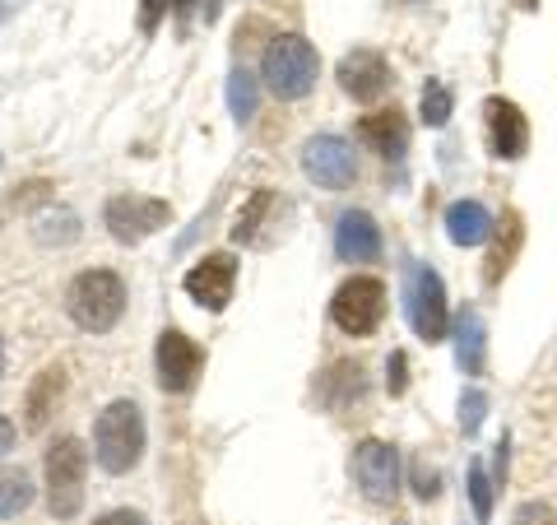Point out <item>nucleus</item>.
Listing matches in <instances>:
<instances>
[{"label":"nucleus","mask_w":557,"mask_h":525,"mask_svg":"<svg viewBox=\"0 0 557 525\" xmlns=\"http://www.w3.org/2000/svg\"><path fill=\"white\" fill-rule=\"evenodd\" d=\"M354 479L368 502L391 506L399 493V451L391 442H381V437H362L354 447Z\"/></svg>","instance_id":"obj_7"},{"label":"nucleus","mask_w":557,"mask_h":525,"mask_svg":"<svg viewBox=\"0 0 557 525\" xmlns=\"http://www.w3.org/2000/svg\"><path fill=\"white\" fill-rule=\"evenodd\" d=\"M516 5H520V10H539V0H516Z\"/></svg>","instance_id":"obj_35"},{"label":"nucleus","mask_w":557,"mask_h":525,"mask_svg":"<svg viewBox=\"0 0 557 525\" xmlns=\"http://www.w3.org/2000/svg\"><path fill=\"white\" fill-rule=\"evenodd\" d=\"M302 172L325 191H344V186H354V178H358V159H354V149H348V139L311 135L302 145Z\"/></svg>","instance_id":"obj_9"},{"label":"nucleus","mask_w":557,"mask_h":525,"mask_svg":"<svg viewBox=\"0 0 557 525\" xmlns=\"http://www.w3.org/2000/svg\"><path fill=\"white\" fill-rule=\"evenodd\" d=\"M330 317H335V326L344 335H372L381 326V317H386V284L372 274L344 279L335 289V297H330Z\"/></svg>","instance_id":"obj_6"},{"label":"nucleus","mask_w":557,"mask_h":525,"mask_svg":"<svg viewBox=\"0 0 557 525\" xmlns=\"http://www.w3.org/2000/svg\"><path fill=\"white\" fill-rule=\"evenodd\" d=\"M335 252L348 266H368V260L381 256V229L368 209H344L335 223Z\"/></svg>","instance_id":"obj_14"},{"label":"nucleus","mask_w":557,"mask_h":525,"mask_svg":"<svg viewBox=\"0 0 557 525\" xmlns=\"http://www.w3.org/2000/svg\"><path fill=\"white\" fill-rule=\"evenodd\" d=\"M456 363L465 377H483L487 367V326L474 307H460L456 317Z\"/></svg>","instance_id":"obj_18"},{"label":"nucleus","mask_w":557,"mask_h":525,"mask_svg":"<svg viewBox=\"0 0 557 525\" xmlns=\"http://www.w3.org/2000/svg\"><path fill=\"white\" fill-rule=\"evenodd\" d=\"M153 363H159V387L168 395H182L196 387V377L205 367V349L190 335H182V330H163L159 349H153Z\"/></svg>","instance_id":"obj_10"},{"label":"nucleus","mask_w":557,"mask_h":525,"mask_svg":"<svg viewBox=\"0 0 557 525\" xmlns=\"http://www.w3.org/2000/svg\"><path fill=\"white\" fill-rule=\"evenodd\" d=\"M10 451H14V424L10 418H0V461H5Z\"/></svg>","instance_id":"obj_32"},{"label":"nucleus","mask_w":557,"mask_h":525,"mask_svg":"<svg viewBox=\"0 0 557 525\" xmlns=\"http://www.w3.org/2000/svg\"><path fill=\"white\" fill-rule=\"evenodd\" d=\"M47 506L57 521H75L84 506V475H89V451L79 437H57L47 447Z\"/></svg>","instance_id":"obj_4"},{"label":"nucleus","mask_w":557,"mask_h":525,"mask_svg":"<svg viewBox=\"0 0 557 525\" xmlns=\"http://www.w3.org/2000/svg\"><path fill=\"white\" fill-rule=\"evenodd\" d=\"M386 391H391L395 400L409 391V354H405V349H395L391 363H386Z\"/></svg>","instance_id":"obj_28"},{"label":"nucleus","mask_w":557,"mask_h":525,"mask_svg":"<svg viewBox=\"0 0 557 525\" xmlns=\"http://www.w3.org/2000/svg\"><path fill=\"white\" fill-rule=\"evenodd\" d=\"M190 5H196V0H172V10H177V14H186Z\"/></svg>","instance_id":"obj_34"},{"label":"nucleus","mask_w":557,"mask_h":525,"mask_svg":"<svg viewBox=\"0 0 557 525\" xmlns=\"http://www.w3.org/2000/svg\"><path fill=\"white\" fill-rule=\"evenodd\" d=\"M205 20H209V24L219 20V0H209V5H205Z\"/></svg>","instance_id":"obj_33"},{"label":"nucleus","mask_w":557,"mask_h":525,"mask_svg":"<svg viewBox=\"0 0 557 525\" xmlns=\"http://www.w3.org/2000/svg\"><path fill=\"white\" fill-rule=\"evenodd\" d=\"M317 75H321V57L302 33H278V38H270L265 57H260V80H265V89L274 98H284V102L307 98L317 89Z\"/></svg>","instance_id":"obj_1"},{"label":"nucleus","mask_w":557,"mask_h":525,"mask_svg":"<svg viewBox=\"0 0 557 525\" xmlns=\"http://www.w3.org/2000/svg\"><path fill=\"white\" fill-rule=\"evenodd\" d=\"M28 502H33V479L24 469H0V521L20 516Z\"/></svg>","instance_id":"obj_22"},{"label":"nucleus","mask_w":557,"mask_h":525,"mask_svg":"<svg viewBox=\"0 0 557 525\" xmlns=\"http://www.w3.org/2000/svg\"><path fill=\"white\" fill-rule=\"evenodd\" d=\"M94 456L108 475H131L139 465V456H145V414H139L135 400H112V405L98 414Z\"/></svg>","instance_id":"obj_2"},{"label":"nucleus","mask_w":557,"mask_h":525,"mask_svg":"<svg viewBox=\"0 0 557 525\" xmlns=\"http://www.w3.org/2000/svg\"><path fill=\"white\" fill-rule=\"evenodd\" d=\"M483 414H487V395L479 387H469L460 395V428H465V437H474L483 428Z\"/></svg>","instance_id":"obj_26"},{"label":"nucleus","mask_w":557,"mask_h":525,"mask_svg":"<svg viewBox=\"0 0 557 525\" xmlns=\"http://www.w3.org/2000/svg\"><path fill=\"white\" fill-rule=\"evenodd\" d=\"M511 525H557V512L548 502H520V512L511 516Z\"/></svg>","instance_id":"obj_29"},{"label":"nucleus","mask_w":557,"mask_h":525,"mask_svg":"<svg viewBox=\"0 0 557 525\" xmlns=\"http://www.w3.org/2000/svg\"><path fill=\"white\" fill-rule=\"evenodd\" d=\"M483 121H487V149H493V159H502V163L525 159L530 121H525V112H520L511 98H497V94L487 98L483 102Z\"/></svg>","instance_id":"obj_11"},{"label":"nucleus","mask_w":557,"mask_h":525,"mask_svg":"<svg viewBox=\"0 0 557 525\" xmlns=\"http://www.w3.org/2000/svg\"><path fill=\"white\" fill-rule=\"evenodd\" d=\"M368 395V367L358 358H339L330 373L321 377V405L325 410H348Z\"/></svg>","instance_id":"obj_17"},{"label":"nucleus","mask_w":557,"mask_h":525,"mask_svg":"<svg viewBox=\"0 0 557 525\" xmlns=\"http://www.w3.org/2000/svg\"><path fill=\"white\" fill-rule=\"evenodd\" d=\"M520 242H525V223H520L516 209H507V215H502V223L493 229V252H487V260H483V284H487V289H497L502 279H507V270L516 266Z\"/></svg>","instance_id":"obj_16"},{"label":"nucleus","mask_w":557,"mask_h":525,"mask_svg":"<svg viewBox=\"0 0 557 525\" xmlns=\"http://www.w3.org/2000/svg\"><path fill=\"white\" fill-rule=\"evenodd\" d=\"M409 479H413V493H418V498H423V502H432V498H437V493H442V475H437V469H432L428 461H413V469H409Z\"/></svg>","instance_id":"obj_27"},{"label":"nucleus","mask_w":557,"mask_h":525,"mask_svg":"<svg viewBox=\"0 0 557 525\" xmlns=\"http://www.w3.org/2000/svg\"><path fill=\"white\" fill-rule=\"evenodd\" d=\"M168 5H172V0H145V10H139V28H145V33L159 28V20H163Z\"/></svg>","instance_id":"obj_30"},{"label":"nucleus","mask_w":557,"mask_h":525,"mask_svg":"<svg viewBox=\"0 0 557 525\" xmlns=\"http://www.w3.org/2000/svg\"><path fill=\"white\" fill-rule=\"evenodd\" d=\"M256 102H260L256 75H247V70H233V75H228V112L237 121H251L256 117Z\"/></svg>","instance_id":"obj_24"},{"label":"nucleus","mask_w":557,"mask_h":525,"mask_svg":"<svg viewBox=\"0 0 557 525\" xmlns=\"http://www.w3.org/2000/svg\"><path fill=\"white\" fill-rule=\"evenodd\" d=\"M61 391H65V367H61V363L42 367L38 381H33V391H28V400H24L28 428H42V424H47L51 410H57V400H61Z\"/></svg>","instance_id":"obj_20"},{"label":"nucleus","mask_w":557,"mask_h":525,"mask_svg":"<svg viewBox=\"0 0 557 525\" xmlns=\"http://www.w3.org/2000/svg\"><path fill=\"white\" fill-rule=\"evenodd\" d=\"M358 139L368 145L372 154H381L386 163H399L409 154V121L399 108H386V112H372L358 121Z\"/></svg>","instance_id":"obj_15"},{"label":"nucleus","mask_w":557,"mask_h":525,"mask_svg":"<svg viewBox=\"0 0 557 525\" xmlns=\"http://www.w3.org/2000/svg\"><path fill=\"white\" fill-rule=\"evenodd\" d=\"M274 209V191H256V196L247 200V209H242V219L233 223V242L237 247H256L260 242V219H265Z\"/></svg>","instance_id":"obj_21"},{"label":"nucleus","mask_w":557,"mask_h":525,"mask_svg":"<svg viewBox=\"0 0 557 525\" xmlns=\"http://www.w3.org/2000/svg\"><path fill=\"white\" fill-rule=\"evenodd\" d=\"M168 219H172L168 200H153V196H112L108 205H102V223H108V233L116 242H126V247L145 242L149 233H159Z\"/></svg>","instance_id":"obj_8"},{"label":"nucleus","mask_w":557,"mask_h":525,"mask_svg":"<svg viewBox=\"0 0 557 525\" xmlns=\"http://www.w3.org/2000/svg\"><path fill=\"white\" fill-rule=\"evenodd\" d=\"M493 493H497V484H493V475H487V465L483 461H469V502H474V516L479 521L493 516Z\"/></svg>","instance_id":"obj_25"},{"label":"nucleus","mask_w":557,"mask_h":525,"mask_svg":"<svg viewBox=\"0 0 557 525\" xmlns=\"http://www.w3.org/2000/svg\"><path fill=\"white\" fill-rule=\"evenodd\" d=\"M405 317L413 326V335L423 344H442L446 330H450V307H446V284L442 274L413 260L405 270Z\"/></svg>","instance_id":"obj_5"},{"label":"nucleus","mask_w":557,"mask_h":525,"mask_svg":"<svg viewBox=\"0 0 557 525\" xmlns=\"http://www.w3.org/2000/svg\"><path fill=\"white\" fill-rule=\"evenodd\" d=\"M65 312L79 330L102 335V330H112L121 321V312H126V284H121V274H112V270H84V274H75V284L65 289Z\"/></svg>","instance_id":"obj_3"},{"label":"nucleus","mask_w":557,"mask_h":525,"mask_svg":"<svg viewBox=\"0 0 557 525\" xmlns=\"http://www.w3.org/2000/svg\"><path fill=\"white\" fill-rule=\"evenodd\" d=\"M0 377H5V344H0Z\"/></svg>","instance_id":"obj_36"},{"label":"nucleus","mask_w":557,"mask_h":525,"mask_svg":"<svg viewBox=\"0 0 557 525\" xmlns=\"http://www.w3.org/2000/svg\"><path fill=\"white\" fill-rule=\"evenodd\" d=\"M493 215H487L483 200H456L446 209V237L456 242V247H479V242L493 237Z\"/></svg>","instance_id":"obj_19"},{"label":"nucleus","mask_w":557,"mask_h":525,"mask_svg":"<svg viewBox=\"0 0 557 525\" xmlns=\"http://www.w3.org/2000/svg\"><path fill=\"white\" fill-rule=\"evenodd\" d=\"M450 108H456V98H450L446 84H442V80H428V84H423V98H418V112H423V126L442 131L446 121H450Z\"/></svg>","instance_id":"obj_23"},{"label":"nucleus","mask_w":557,"mask_h":525,"mask_svg":"<svg viewBox=\"0 0 557 525\" xmlns=\"http://www.w3.org/2000/svg\"><path fill=\"white\" fill-rule=\"evenodd\" d=\"M233 284H237V260L228 252L205 256L200 266H190L186 279H182V289L196 297L205 312H223V307H228L233 303Z\"/></svg>","instance_id":"obj_13"},{"label":"nucleus","mask_w":557,"mask_h":525,"mask_svg":"<svg viewBox=\"0 0 557 525\" xmlns=\"http://www.w3.org/2000/svg\"><path fill=\"white\" fill-rule=\"evenodd\" d=\"M339 89L354 98V102H376L381 94L391 89V65L381 51L372 47H354L348 57H339V70H335Z\"/></svg>","instance_id":"obj_12"},{"label":"nucleus","mask_w":557,"mask_h":525,"mask_svg":"<svg viewBox=\"0 0 557 525\" xmlns=\"http://www.w3.org/2000/svg\"><path fill=\"white\" fill-rule=\"evenodd\" d=\"M94 525H149L139 512H131V506H121V512H108V516H98Z\"/></svg>","instance_id":"obj_31"}]
</instances>
